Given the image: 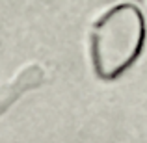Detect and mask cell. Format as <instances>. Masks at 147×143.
I'll list each match as a JSON object with an SVG mask.
<instances>
[{
    "label": "cell",
    "mask_w": 147,
    "mask_h": 143,
    "mask_svg": "<svg viewBox=\"0 0 147 143\" xmlns=\"http://www.w3.org/2000/svg\"><path fill=\"white\" fill-rule=\"evenodd\" d=\"M145 22L140 9L130 4L108 9L91 30V60L104 80L119 76L142 52Z\"/></svg>",
    "instance_id": "1"
},
{
    "label": "cell",
    "mask_w": 147,
    "mask_h": 143,
    "mask_svg": "<svg viewBox=\"0 0 147 143\" xmlns=\"http://www.w3.org/2000/svg\"><path fill=\"white\" fill-rule=\"evenodd\" d=\"M43 78H45V75H43V69L39 65H28L17 76H13L6 84H2L0 86V115L22 93H26L28 89H34V87L39 86L43 82Z\"/></svg>",
    "instance_id": "2"
}]
</instances>
